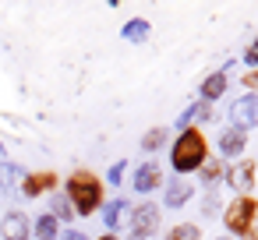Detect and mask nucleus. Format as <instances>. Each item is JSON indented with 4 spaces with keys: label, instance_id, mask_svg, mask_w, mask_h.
<instances>
[{
    "label": "nucleus",
    "instance_id": "nucleus-7",
    "mask_svg": "<svg viewBox=\"0 0 258 240\" xmlns=\"http://www.w3.org/2000/svg\"><path fill=\"white\" fill-rule=\"evenodd\" d=\"M0 233H4V240H29V219L22 212H8L0 219Z\"/></svg>",
    "mask_w": 258,
    "mask_h": 240
},
{
    "label": "nucleus",
    "instance_id": "nucleus-5",
    "mask_svg": "<svg viewBox=\"0 0 258 240\" xmlns=\"http://www.w3.org/2000/svg\"><path fill=\"white\" fill-rule=\"evenodd\" d=\"M156 226H159V208L156 205H138L131 212V236L135 240H145L149 233H156Z\"/></svg>",
    "mask_w": 258,
    "mask_h": 240
},
{
    "label": "nucleus",
    "instance_id": "nucleus-22",
    "mask_svg": "<svg viewBox=\"0 0 258 240\" xmlns=\"http://www.w3.org/2000/svg\"><path fill=\"white\" fill-rule=\"evenodd\" d=\"M64 240H85V236H82V233H68Z\"/></svg>",
    "mask_w": 258,
    "mask_h": 240
},
{
    "label": "nucleus",
    "instance_id": "nucleus-10",
    "mask_svg": "<svg viewBox=\"0 0 258 240\" xmlns=\"http://www.w3.org/2000/svg\"><path fill=\"white\" fill-rule=\"evenodd\" d=\"M226 92V71H212L205 82H202V103H212Z\"/></svg>",
    "mask_w": 258,
    "mask_h": 240
},
{
    "label": "nucleus",
    "instance_id": "nucleus-4",
    "mask_svg": "<svg viewBox=\"0 0 258 240\" xmlns=\"http://www.w3.org/2000/svg\"><path fill=\"white\" fill-rule=\"evenodd\" d=\"M230 124H233V131H244V134L258 124V92H247L244 99H237L230 106Z\"/></svg>",
    "mask_w": 258,
    "mask_h": 240
},
{
    "label": "nucleus",
    "instance_id": "nucleus-23",
    "mask_svg": "<svg viewBox=\"0 0 258 240\" xmlns=\"http://www.w3.org/2000/svg\"><path fill=\"white\" fill-rule=\"evenodd\" d=\"M96 240H117V233H106V236H96Z\"/></svg>",
    "mask_w": 258,
    "mask_h": 240
},
{
    "label": "nucleus",
    "instance_id": "nucleus-6",
    "mask_svg": "<svg viewBox=\"0 0 258 240\" xmlns=\"http://www.w3.org/2000/svg\"><path fill=\"white\" fill-rule=\"evenodd\" d=\"M60 180H57V173H50V170H43V173H25L22 177V191L29 194V198H39L43 191H53Z\"/></svg>",
    "mask_w": 258,
    "mask_h": 240
},
{
    "label": "nucleus",
    "instance_id": "nucleus-18",
    "mask_svg": "<svg viewBox=\"0 0 258 240\" xmlns=\"http://www.w3.org/2000/svg\"><path fill=\"white\" fill-rule=\"evenodd\" d=\"M219 173H223V170H219V163H205V166H202V177H205L209 184H212V180H216Z\"/></svg>",
    "mask_w": 258,
    "mask_h": 240
},
{
    "label": "nucleus",
    "instance_id": "nucleus-2",
    "mask_svg": "<svg viewBox=\"0 0 258 240\" xmlns=\"http://www.w3.org/2000/svg\"><path fill=\"white\" fill-rule=\"evenodd\" d=\"M68 201H71L75 215H92L103 205V184H99V177L89 173V170L71 173V180H68Z\"/></svg>",
    "mask_w": 258,
    "mask_h": 240
},
{
    "label": "nucleus",
    "instance_id": "nucleus-12",
    "mask_svg": "<svg viewBox=\"0 0 258 240\" xmlns=\"http://www.w3.org/2000/svg\"><path fill=\"white\" fill-rule=\"evenodd\" d=\"M191 194H195V184L177 180V184H170V187H166V205H170V208H177V205H184Z\"/></svg>",
    "mask_w": 258,
    "mask_h": 240
},
{
    "label": "nucleus",
    "instance_id": "nucleus-17",
    "mask_svg": "<svg viewBox=\"0 0 258 240\" xmlns=\"http://www.w3.org/2000/svg\"><path fill=\"white\" fill-rule=\"evenodd\" d=\"M145 36H149V25H145V22H131V25L124 29V39H135V43L145 39Z\"/></svg>",
    "mask_w": 258,
    "mask_h": 240
},
{
    "label": "nucleus",
    "instance_id": "nucleus-20",
    "mask_svg": "<svg viewBox=\"0 0 258 240\" xmlns=\"http://www.w3.org/2000/svg\"><path fill=\"white\" fill-rule=\"evenodd\" d=\"M244 60H247L251 67H258V39H254V43L247 46V53H244Z\"/></svg>",
    "mask_w": 258,
    "mask_h": 240
},
{
    "label": "nucleus",
    "instance_id": "nucleus-16",
    "mask_svg": "<svg viewBox=\"0 0 258 240\" xmlns=\"http://www.w3.org/2000/svg\"><path fill=\"white\" fill-rule=\"evenodd\" d=\"M163 141H166V127H156V131H149V134H145L142 148H149V152H152V148H159Z\"/></svg>",
    "mask_w": 258,
    "mask_h": 240
},
{
    "label": "nucleus",
    "instance_id": "nucleus-19",
    "mask_svg": "<svg viewBox=\"0 0 258 240\" xmlns=\"http://www.w3.org/2000/svg\"><path fill=\"white\" fill-rule=\"evenodd\" d=\"M244 89H251V92H258V67L244 74Z\"/></svg>",
    "mask_w": 258,
    "mask_h": 240
},
{
    "label": "nucleus",
    "instance_id": "nucleus-9",
    "mask_svg": "<svg viewBox=\"0 0 258 240\" xmlns=\"http://www.w3.org/2000/svg\"><path fill=\"white\" fill-rule=\"evenodd\" d=\"M159 184H163V173H159L156 163H142V166L135 170V187H138V191H156Z\"/></svg>",
    "mask_w": 258,
    "mask_h": 240
},
{
    "label": "nucleus",
    "instance_id": "nucleus-15",
    "mask_svg": "<svg viewBox=\"0 0 258 240\" xmlns=\"http://www.w3.org/2000/svg\"><path fill=\"white\" fill-rule=\"evenodd\" d=\"M124 208H127L124 201H113V205L106 208V226H110L113 233H117V226H120V215H124Z\"/></svg>",
    "mask_w": 258,
    "mask_h": 240
},
{
    "label": "nucleus",
    "instance_id": "nucleus-8",
    "mask_svg": "<svg viewBox=\"0 0 258 240\" xmlns=\"http://www.w3.org/2000/svg\"><path fill=\"white\" fill-rule=\"evenodd\" d=\"M226 180H230L233 191H247V187L254 184V163H251V159H240V163L226 173Z\"/></svg>",
    "mask_w": 258,
    "mask_h": 240
},
{
    "label": "nucleus",
    "instance_id": "nucleus-13",
    "mask_svg": "<svg viewBox=\"0 0 258 240\" xmlns=\"http://www.w3.org/2000/svg\"><path fill=\"white\" fill-rule=\"evenodd\" d=\"M57 215H39V222H36V236L39 240H57Z\"/></svg>",
    "mask_w": 258,
    "mask_h": 240
},
{
    "label": "nucleus",
    "instance_id": "nucleus-21",
    "mask_svg": "<svg viewBox=\"0 0 258 240\" xmlns=\"http://www.w3.org/2000/svg\"><path fill=\"white\" fill-rule=\"evenodd\" d=\"M120 173H124V163H117V166H113V170H110V180H113V184H117V180H120Z\"/></svg>",
    "mask_w": 258,
    "mask_h": 240
},
{
    "label": "nucleus",
    "instance_id": "nucleus-3",
    "mask_svg": "<svg viewBox=\"0 0 258 240\" xmlns=\"http://www.w3.org/2000/svg\"><path fill=\"white\" fill-rule=\"evenodd\" d=\"M223 222H226L230 233H237V236H251V233H254V222H258V201H254L251 194L233 198V201L226 205V212H223Z\"/></svg>",
    "mask_w": 258,
    "mask_h": 240
},
{
    "label": "nucleus",
    "instance_id": "nucleus-14",
    "mask_svg": "<svg viewBox=\"0 0 258 240\" xmlns=\"http://www.w3.org/2000/svg\"><path fill=\"white\" fill-rule=\"evenodd\" d=\"M166 240H202V229L191 226V222H180V226H173L166 233Z\"/></svg>",
    "mask_w": 258,
    "mask_h": 240
},
{
    "label": "nucleus",
    "instance_id": "nucleus-1",
    "mask_svg": "<svg viewBox=\"0 0 258 240\" xmlns=\"http://www.w3.org/2000/svg\"><path fill=\"white\" fill-rule=\"evenodd\" d=\"M205 159H209V141H205V134H202L198 127H184V131L177 134L173 148H170V166H173L177 173H195V170L205 166Z\"/></svg>",
    "mask_w": 258,
    "mask_h": 240
},
{
    "label": "nucleus",
    "instance_id": "nucleus-11",
    "mask_svg": "<svg viewBox=\"0 0 258 240\" xmlns=\"http://www.w3.org/2000/svg\"><path fill=\"white\" fill-rule=\"evenodd\" d=\"M244 141H247L244 131H233V127H230V131H223V138H219V152H223V155H240V152H244Z\"/></svg>",
    "mask_w": 258,
    "mask_h": 240
}]
</instances>
